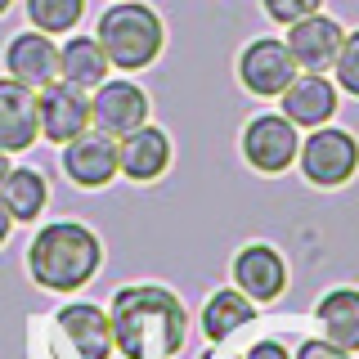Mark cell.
Segmentation results:
<instances>
[{
	"instance_id": "21",
	"label": "cell",
	"mask_w": 359,
	"mask_h": 359,
	"mask_svg": "<svg viewBox=\"0 0 359 359\" xmlns=\"http://www.w3.org/2000/svg\"><path fill=\"white\" fill-rule=\"evenodd\" d=\"M22 14L36 32L50 36H67L86 22V0H22Z\"/></svg>"
},
{
	"instance_id": "2",
	"label": "cell",
	"mask_w": 359,
	"mask_h": 359,
	"mask_svg": "<svg viewBox=\"0 0 359 359\" xmlns=\"http://www.w3.org/2000/svg\"><path fill=\"white\" fill-rule=\"evenodd\" d=\"M99 261H104V247H99L95 229L76 220H54L32 238L27 247V269L41 287L50 292H76L95 278Z\"/></svg>"
},
{
	"instance_id": "5",
	"label": "cell",
	"mask_w": 359,
	"mask_h": 359,
	"mask_svg": "<svg viewBox=\"0 0 359 359\" xmlns=\"http://www.w3.org/2000/svg\"><path fill=\"white\" fill-rule=\"evenodd\" d=\"M301 67L283 36H256L238 50V86L256 99H278Z\"/></svg>"
},
{
	"instance_id": "15",
	"label": "cell",
	"mask_w": 359,
	"mask_h": 359,
	"mask_svg": "<svg viewBox=\"0 0 359 359\" xmlns=\"http://www.w3.org/2000/svg\"><path fill=\"white\" fill-rule=\"evenodd\" d=\"M233 278H238V292L247 301H274L287 283V265L274 247L252 243L233 256Z\"/></svg>"
},
{
	"instance_id": "12",
	"label": "cell",
	"mask_w": 359,
	"mask_h": 359,
	"mask_svg": "<svg viewBox=\"0 0 359 359\" xmlns=\"http://www.w3.org/2000/svg\"><path fill=\"white\" fill-rule=\"evenodd\" d=\"M5 76H14V81L41 90L50 81H59V41L50 36V32H18V36H9L5 45Z\"/></svg>"
},
{
	"instance_id": "26",
	"label": "cell",
	"mask_w": 359,
	"mask_h": 359,
	"mask_svg": "<svg viewBox=\"0 0 359 359\" xmlns=\"http://www.w3.org/2000/svg\"><path fill=\"white\" fill-rule=\"evenodd\" d=\"M9 224H14V216H9V211H5V202H0V243L9 238Z\"/></svg>"
},
{
	"instance_id": "9",
	"label": "cell",
	"mask_w": 359,
	"mask_h": 359,
	"mask_svg": "<svg viewBox=\"0 0 359 359\" xmlns=\"http://www.w3.org/2000/svg\"><path fill=\"white\" fill-rule=\"evenodd\" d=\"M63 175L72 180L76 189H104L121 175V162H117V140L104 130H81L76 140L63 144Z\"/></svg>"
},
{
	"instance_id": "27",
	"label": "cell",
	"mask_w": 359,
	"mask_h": 359,
	"mask_svg": "<svg viewBox=\"0 0 359 359\" xmlns=\"http://www.w3.org/2000/svg\"><path fill=\"white\" fill-rule=\"evenodd\" d=\"M9 171H14V162H9V153H0V184L9 180Z\"/></svg>"
},
{
	"instance_id": "7",
	"label": "cell",
	"mask_w": 359,
	"mask_h": 359,
	"mask_svg": "<svg viewBox=\"0 0 359 359\" xmlns=\"http://www.w3.org/2000/svg\"><path fill=\"white\" fill-rule=\"evenodd\" d=\"M149 112H153L149 95H144L130 76H108V81H99L95 95H90V126L112 135V140L140 130L144 121H149Z\"/></svg>"
},
{
	"instance_id": "16",
	"label": "cell",
	"mask_w": 359,
	"mask_h": 359,
	"mask_svg": "<svg viewBox=\"0 0 359 359\" xmlns=\"http://www.w3.org/2000/svg\"><path fill=\"white\" fill-rule=\"evenodd\" d=\"M112 63L104 54V45L86 32H67L63 45H59V81H72L81 90H95L99 81H108Z\"/></svg>"
},
{
	"instance_id": "25",
	"label": "cell",
	"mask_w": 359,
	"mask_h": 359,
	"mask_svg": "<svg viewBox=\"0 0 359 359\" xmlns=\"http://www.w3.org/2000/svg\"><path fill=\"white\" fill-rule=\"evenodd\" d=\"M247 359H287V351L278 341H256L252 351H247Z\"/></svg>"
},
{
	"instance_id": "6",
	"label": "cell",
	"mask_w": 359,
	"mask_h": 359,
	"mask_svg": "<svg viewBox=\"0 0 359 359\" xmlns=\"http://www.w3.org/2000/svg\"><path fill=\"white\" fill-rule=\"evenodd\" d=\"M238 149H243V157H247V166H252V171L283 175L287 166L297 162L301 135H297V126H292L283 112H256V117L243 126Z\"/></svg>"
},
{
	"instance_id": "23",
	"label": "cell",
	"mask_w": 359,
	"mask_h": 359,
	"mask_svg": "<svg viewBox=\"0 0 359 359\" xmlns=\"http://www.w3.org/2000/svg\"><path fill=\"white\" fill-rule=\"evenodd\" d=\"M261 9H265V18L269 22H297V18H306L314 14V9H323V0H261Z\"/></svg>"
},
{
	"instance_id": "8",
	"label": "cell",
	"mask_w": 359,
	"mask_h": 359,
	"mask_svg": "<svg viewBox=\"0 0 359 359\" xmlns=\"http://www.w3.org/2000/svg\"><path fill=\"white\" fill-rule=\"evenodd\" d=\"M36 121H41V140L67 144L81 130H90V90L72 81H50L36 90Z\"/></svg>"
},
{
	"instance_id": "13",
	"label": "cell",
	"mask_w": 359,
	"mask_h": 359,
	"mask_svg": "<svg viewBox=\"0 0 359 359\" xmlns=\"http://www.w3.org/2000/svg\"><path fill=\"white\" fill-rule=\"evenodd\" d=\"M41 140V121H36V90L0 76V153H27Z\"/></svg>"
},
{
	"instance_id": "3",
	"label": "cell",
	"mask_w": 359,
	"mask_h": 359,
	"mask_svg": "<svg viewBox=\"0 0 359 359\" xmlns=\"http://www.w3.org/2000/svg\"><path fill=\"white\" fill-rule=\"evenodd\" d=\"M95 41L117 72H144L166 50V22L149 0H112L95 18Z\"/></svg>"
},
{
	"instance_id": "22",
	"label": "cell",
	"mask_w": 359,
	"mask_h": 359,
	"mask_svg": "<svg viewBox=\"0 0 359 359\" xmlns=\"http://www.w3.org/2000/svg\"><path fill=\"white\" fill-rule=\"evenodd\" d=\"M332 81H337V90H341V95L359 99V27L346 32L341 50H337V59H332Z\"/></svg>"
},
{
	"instance_id": "28",
	"label": "cell",
	"mask_w": 359,
	"mask_h": 359,
	"mask_svg": "<svg viewBox=\"0 0 359 359\" xmlns=\"http://www.w3.org/2000/svg\"><path fill=\"white\" fill-rule=\"evenodd\" d=\"M9 9H14V0H0V18H5V14H9Z\"/></svg>"
},
{
	"instance_id": "19",
	"label": "cell",
	"mask_w": 359,
	"mask_h": 359,
	"mask_svg": "<svg viewBox=\"0 0 359 359\" xmlns=\"http://www.w3.org/2000/svg\"><path fill=\"white\" fill-rule=\"evenodd\" d=\"M0 202H5V211L14 220H36L45 211V202H50V184H45V175L32 171V166H14L9 180L0 184Z\"/></svg>"
},
{
	"instance_id": "20",
	"label": "cell",
	"mask_w": 359,
	"mask_h": 359,
	"mask_svg": "<svg viewBox=\"0 0 359 359\" xmlns=\"http://www.w3.org/2000/svg\"><path fill=\"white\" fill-rule=\"evenodd\" d=\"M252 301L243 297V292H233V287H220L216 297L202 306V332L211 337V341H224L229 332H238L243 323H252Z\"/></svg>"
},
{
	"instance_id": "1",
	"label": "cell",
	"mask_w": 359,
	"mask_h": 359,
	"mask_svg": "<svg viewBox=\"0 0 359 359\" xmlns=\"http://www.w3.org/2000/svg\"><path fill=\"white\" fill-rule=\"evenodd\" d=\"M112 346L126 359H171L184 346V306L166 287H126L112 301Z\"/></svg>"
},
{
	"instance_id": "24",
	"label": "cell",
	"mask_w": 359,
	"mask_h": 359,
	"mask_svg": "<svg viewBox=\"0 0 359 359\" xmlns=\"http://www.w3.org/2000/svg\"><path fill=\"white\" fill-rule=\"evenodd\" d=\"M297 359H346V351H341V346H332L328 337H323V341H306V346L297 351Z\"/></svg>"
},
{
	"instance_id": "17",
	"label": "cell",
	"mask_w": 359,
	"mask_h": 359,
	"mask_svg": "<svg viewBox=\"0 0 359 359\" xmlns=\"http://www.w3.org/2000/svg\"><path fill=\"white\" fill-rule=\"evenodd\" d=\"M59 328L72 337V346H76L81 359H108L112 355V323H108V314L99 306H86V301L63 306L59 310Z\"/></svg>"
},
{
	"instance_id": "11",
	"label": "cell",
	"mask_w": 359,
	"mask_h": 359,
	"mask_svg": "<svg viewBox=\"0 0 359 359\" xmlns=\"http://www.w3.org/2000/svg\"><path fill=\"white\" fill-rule=\"evenodd\" d=\"M337 104H341V90H337V81H328L323 72H297L292 86L278 95V112H283L297 130L328 126L337 117Z\"/></svg>"
},
{
	"instance_id": "18",
	"label": "cell",
	"mask_w": 359,
	"mask_h": 359,
	"mask_svg": "<svg viewBox=\"0 0 359 359\" xmlns=\"http://www.w3.org/2000/svg\"><path fill=\"white\" fill-rule=\"evenodd\" d=\"M314 314H319V323H323V332H328L332 346H341V351H359V292L355 287L328 292Z\"/></svg>"
},
{
	"instance_id": "4",
	"label": "cell",
	"mask_w": 359,
	"mask_h": 359,
	"mask_svg": "<svg viewBox=\"0 0 359 359\" xmlns=\"http://www.w3.org/2000/svg\"><path fill=\"white\" fill-rule=\"evenodd\" d=\"M297 166L314 189H341L359 171V140L341 126H314L297 149Z\"/></svg>"
},
{
	"instance_id": "14",
	"label": "cell",
	"mask_w": 359,
	"mask_h": 359,
	"mask_svg": "<svg viewBox=\"0 0 359 359\" xmlns=\"http://www.w3.org/2000/svg\"><path fill=\"white\" fill-rule=\"evenodd\" d=\"M117 162H121V175L126 180L153 184V180L166 175V166H171V135L162 126H149V121H144L140 130H130V135L117 140Z\"/></svg>"
},
{
	"instance_id": "10",
	"label": "cell",
	"mask_w": 359,
	"mask_h": 359,
	"mask_svg": "<svg viewBox=\"0 0 359 359\" xmlns=\"http://www.w3.org/2000/svg\"><path fill=\"white\" fill-rule=\"evenodd\" d=\"M283 41H287V50H292V59H297L301 72H332V59H337V50H341V41H346V27L332 14L314 9L306 18L287 22Z\"/></svg>"
}]
</instances>
